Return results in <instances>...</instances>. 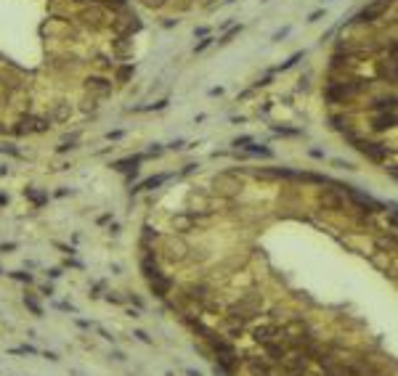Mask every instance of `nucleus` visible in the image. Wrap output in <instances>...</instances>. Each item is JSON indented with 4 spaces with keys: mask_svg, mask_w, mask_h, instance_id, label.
Instances as JSON below:
<instances>
[{
    "mask_svg": "<svg viewBox=\"0 0 398 376\" xmlns=\"http://www.w3.org/2000/svg\"><path fill=\"white\" fill-rule=\"evenodd\" d=\"M249 143H252V138H249V135H242V138H236V140H234V146H236V148H239V146L244 148V146H249Z\"/></svg>",
    "mask_w": 398,
    "mask_h": 376,
    "instance_id": "27",
    "label": "nucleus"
},
{
    "mask_svg": "<svg viewBox=\"0 0 398 376\" xmlns=\"http://www.w3.org/2000/svg\"><path fill=\"white\" fill-rule=\"evenodd\" d=\"M165 180H168V175H157V177H149V180L138 183V185L133 188V194H138V191H152V188H157V185H162Z\"/></svg>",
    "mask_w": 398,
    "mask_h": 376,
    "instance_id": "11",
    "label": "nucleus"
},
{
    "mask_svg": "<svg viewBox=\"0 0 398 376\" xmlns=\"http://www.w3.org/2000/svg\"><path fill=\"white\" fill-rule=\"evenodd\" d=\"M24 305L32 310V315H38V318L43 315V307H40V302H38V299H35V294H24Z\"/></svg>",
    "mask_w": 398,
    "mask_h": 376,
    "instance_id": "16",
    "label": "nucleus"
},
{
    "mask_svg": "<svg viewBox=\"0 0 398 376\" xmlns=\"http://www.w3.org/2000/svg\"><path fill=\"white\" fill-rule=\"evenodd\" d=\"M48 276H51V278H59V276H61V270H59V268H53V270H48Z\"/></svg>",
    "mask_w": 398,
    "mask_h": 376,
    "instance_id": "39",
    "label": "nucleus"
},
{
    "mask_svg": "<svg viewBox=\"0 0 398 376\" xmlns=\"http://www.w3.org/2000/svg\"><path fill=\"white\" fill-rule=\"evenodd\" d=\"M249 148V154H260V156H271V148H266V146H247Z\"/></svg>",
    "mask_w": 398,
    "mask_h": 376,
    "instance_id": "23",
    "label": "nucleus"
},
{
    "mask_svg": "<svg viewBox=\"0 0 398 376\" xmlns=\"http://www.w3.org/2000/svg\"><path fill=\"white\" fill-rule=\"evenodd\" d=\"M186 376H202L199 371H194V368H186Z\"/></svg>",
    "mask_w": 398,
    "mask_h": 376,
    "instance_id": "42",
    "label": "nucleus"
},
{
    "mask_svg": "<svg viewBox=\"0 0 398 376\" xmlns=\"http://www.w3.org/2000/svg\"><path fill=\"white\" fill-rule=\"evenodd\" d=\"M69 117V103H59L56 111H53V119H67Z\"/></svg>",
    "mask_w": 398,
    "mask_h": 376,
    "instance_id": "22",
    "label": "nucleus"
},
{
    "mask_svg": "<svg viewBox=\"0 0 398 376\" xmlns=\"http://www.w3.org/2000/svg\"><path fill=\"white\" fill-rule=\"evenodd\" d=\"M186 297H189V299H194V302H205V299H207V289L202 286V284H199V286H197V284H191V286L186 289Z\"/></svg>",
    "mask_w": 398,
    "mask_h": 376,
    "instance_id": "15",
    "label": "nucleus"
},
{
    "mask_svg": "<svg viewBox=\"0 0 398 376\" xmlns=\"http://www.w3.org/2000/svg\"><path fill=\"white\" fill-rule=\"evenodd\" d=\"M11 249H16V244H0V252H11Z\"/></svg>",
    "mask_w": 398,
    "mask_h": 376,
    "instance_id": "37",
    "label": "nucleus"
},
{
    "mask_svg": "<svg viewBox=\"0 0 398 376\" xmlns=\"http://www.w3.org/2000/svg\"><path fill=\"white\" fill-rule=\"evenodd\" d=\"M274 130H276L279 135H298V133H300V130H290V127H274Z\"/></svg>",
    "mask_w": 398,
    "mask_h": 376,
    "instance_id": "29",
    "label": "nucleus"
},
{
    "mask_svg": "<svg viewBox=\"0 0 398 376\" xmlns=\"http://www.w3.org/2000/svg\"><path fill=\"white\" fill-rule=\"evenodd\" d=\"M321 204L327 207V210H342V199L337 194H332V191H324L321 194Z\"/></svg>",
    "mask_w": 398,
    "mask_h": 376,
    "instance_id": "12",
    "label": "nucleus"
},
{
    "mask_svg": "<svg viewBox=\"0 0 398 376\" xmlns=\"http://www.w3.org/2000/svg\"><path fill=\"white\" fill-rule=\"evenodd\" d=\"M106 138H109V140H117V138H122V130H114V133H109Z\"/></svg>",
    "mask_w": 398,
    "mask_h": 376,
    "instance_id": "36",
    "label": "nucleus"
},
{
    "mask_svg": "<svg viewBox=\"0 0 398 376\" xmlns=\"http://www.w3.org/2000/svg\"><path fill=\"white\" fill-rule=\"evenodd\" d=\"M173 228L181 231V233H189V231L197 228V220H194L191 212H181V215H175V218H173Z\"/></svg>",
    "mask_w": 398,
    "mask_h": 376,
    "instance_id": "7",
    "label": "nucleus"
},
{
    "mask_svg": "<svg viewBox=\"0 0 398 376\" xmlns=\"http://www.w3.org/2000/svg\"><path fill=\"white\" fill-rule=\"evenodd\" d=\"M319 19H321V11H313V14H311V19H308V22H319Z\"/></svg>",
    "mask_w": 398,
    "mask_h": 376,
    "instance_id": "40",
    "label": "nucleus"
},
{
    "mask_svg": "<svg viewBox=\"0 0 398 376\" xmlns=\"http://www.w3.org/2000/svg\"><path fill=\"white\" fill-rule=\"evenodd\" d=\"M24 133H32V117H27L16 125V135H24Z\"/></svg>",
    "mask_w": 398,
    "mask_h": 376,
    "instance_id": "20",
    "label": "nucleus"
},
{
    "mask_svg": "<svg viewBox=\"0 0 398 376\" xmlns=\"http://www.w3.org/2000/svg\"><path fill=\"white\" fill-rule=\"evenodd\" d=\"M0 204H8V196L6 194H0Z\"/></svg>",
    "mask_w": 398,
    "mask_h": 376,
    "instance_id": "44",
    "label": "nucleus"
},
{
    "mask_svg": "<svg viewBox=\"0 0 398 376\" xmlns=\"http://www.w3.org/2000/svg\"><path fill=\"white\" fill-rule=\"evenodd\" d=\"M144 156H130V159H122V162H114V170L117 172H136L138 164H141Z\"/></svg>",
    "mask_w": 398,
    "mask_h": 376,
    "instance_id": "10",
    "label": "nucleus"
},
{
    "mask_svg": "<svg viewBox=\"0 0 398 376\" xmlns=\"http://www.w3.org/2000/svg\"><path fill=\"white\" fill-rule=\"evenodd\" d=\"M350 140L356 143V148L364 156H369L372 162H385V156H387V148L382 146V143H372V140H358L356 135H350Z\"/></svg>",
    "mask_w": 398,
    "mask_h": 376,
    "instance_id": "1",
    "label": "nucleus"
},
{
    "mask_svg": "<svg viewBox=\"0 0 398 376\" xmlns=\"http://www.w3.org/2000/svg\"><path fill=\"white\" fill-rule=\"evenodd\" d=\"M149 286H152V291L160 299H165L170 294V289H173V281L168 278V276H160V278H154V281H149Z\"/></svg>",
    "mask_w": 398,
    "mask_h": 376,
    "instance_id": "8",
    "label": "nucleus"
},
{
    "mask_svg": "<svg viewBox=\"0 0 398 376\" xmlns=\"http://www.w3.org/2000/svg\"><path fill=\"white\" fill-rule=\"evenodd\" d=\"M160 154H162V146H160V143H154V146L149 148V156H160Z\"/></svg>",
    "mask_w": 398,
    "mask_h": 376,
    "instance_id": "33",
    "label": "nucleus"
},
{
    "mask_svg": "<svg viewBox=\"0 0 398 376\" xmlns=\"http://www.w3.org/2000/svg\"><path fill=\"white\" fill-rule=\"evenodd\" d=\"M14 355H35L38 350H35V347H30V344H24V347H16V350H11Z\"/></svg>",
    "mask_w": 398,
    "mask_h": 376,
    "instance_id": "24",
    "label": "nucleus"
},
{
    "mask_svg": "<svg viewBox=\"0 0 398 376\" xmlns=\"http://www.w3.org/2000/svg\"><path fill=\"white\" fill-rule=\"evenodd\" d=\"M85 85H88V90H98V93H109V90H112V85H109L104 77H88Z\"/></svg>",
    "mask_w": 398,
    "mask_h": 376,
    "instance_id": "13",
    "label": "nucleus"
},
{
    "mask_svg": "<svg viewBox=\"0 0 398 376\" xmlns=\"http://www.w3.org/2000/svg\"><path fill=\"white\" fill-rule=\"evenodd\" d=\"M395 127V111H382L379 117H374V130H390Z\"/></svg>",
    "mask_w": 398,
    "mask_h": 376,
    "instance_id": "9",
    "label": "nucleus"
},
{
    "mask_svg": "<svg viewBox=\"0 0 398 376\" xmlns=\"http://www.w3.org/2000/svg\"><path fill=\"white\" fill-rule=\"evenodd\" d=\"M210 45H212V37H205V40H202V43H199V45H197V48H194V51H197V53H202L205 48H210Z\"/></svg>",
    "mask_w": 398,
    "mask_h": 376,
    "instance_id": "28",
    "label": "nucleus"
},
{
    "mask_svg": "<svg viewBox=\"0 0 398 376\" xmlns=\"http://www.w3.org/2000/svg\"><path fill=\"white\" fill-rule=\"evenodd\" d=\"M133 336H138V339H141V342H146V344H152V336L146 334V331H141V328H138V331H136Z\"/></svg>",
    "mask_w": 398,
    "mask_h": 376,
    "instance_id": "31",
    "label": "nucleus"
},
{
    "mask_svg": "<svg viewBox=\"0 0 398 376\" xmlns=\"http://www.w3.org/2000/svg\"><path fill=\"white\" fill-rule=\"evenodd\" d=\"M290 376H311L308 371H295V373H290Z\"/></svg>",
    "mask_w": 398,
    "mask_h": 376,
    "instance_id": "43",
    "label": "nucleus"
},
{
    "mask_svg": "<svg viewBox=\"0 0 398 376\" xmlns=\"http://www.w3.org/2000/svg\"><path fill=\"white\" fill-rule=\"evenodd\" d=\"M332 125H335L337 130H348V127H345V119H342V117H332Z\"/></svg>",
    "mask_w": 398,
    "mask_h": 376,
    "instance_id": "32",
    "label": "nucleus"
},
{
    "mask_svg": "<svg viewBox=\"0 0 398 376\" xmlns=\"http://www.w3.org/2000/svg\"><path fill=\"white\" fill-rule=\"evenodd\" d=\"M266 352H268V358H271L274 363H282L287 355H290V347H287L282 339H276V342H268L266 344Z\"/></svg>",
    "mask_w": 398,
    "mask_h": 376,
    "instance_id": "6",
    "label": "nucleus"
},
{
    "mask_svg": "<svg viewBox=\"0 0 398 376\" xmlns=\"http://www.w3.org/2000/svg\"><path fill=\"white\" fill-rule=\"evenodd\" d=\"M282 365H284V371H287V373L305 371V368H308V355H305V352H298V355H292V358L287 355V358L282 360Z\"/></svg>",
    "mask_w": 398,
    "mask_h": 376,
    "instance_id": "5",
    "label": "nucleus"
},
{
    "mask_svg": "<svg viewBox=\"0 0 398 376\" xmlns=\"http://www.w3.org/2000/svg\"><path fill=\"white\" fill-rule=\"evenodd\" d=\"M43 294H45V297H51V294H53V286H51V284H45V286H43Z\"/></svg>",
    "mask_w": 398,
    "mask_h": 376,
    "instance_id": "38",
    "label": "nucleus"
},
{
    "mask_svg": "<svg viewBox=\"0 0 398 376\" xmlns=\"http://www.w3.org/2000/svg\"><path fill=\"white\" fill-rule=\"evenodd\" d=\"M252 339H255L257 344H268V342L284 339V334H282V326H274V323L255 326V328H252Z\"/></svg>",
    "mask_w": 398,
    "mask_h": 376,
    "instance_id": "2",
    "label": "nucleus"
},
{
    "mask_svg": "<svg viewBox=\"0 0 398 376\" xmlns=\"http://www.w3.org/2000/svg\"><path fill=\"white\" fill-rule=\"evenodd\" d=\"M0 273H3V270H0Z\"/></svg>",
    "mask_w": 398,
    "mask_h": 376,
    "instance_id": "45",
    "label": "nucleus"
},
{
    "mask_svg": "<svg viewBox=\"0 0 398 376\" xmlns=\"http://www.w3.org/2000/svg\"><path fill=\"white\" fill-rule=\"evenodd\" d=\"M144 3L149 6V8H160V6L165 3V0H144Z\"/></svg>",
    "mask_w": 398,
    "mask_h": 376,
    "instance_id": "34",
    "label": "nucleus"
},
{
    "mask_svg": "<svg viewBox=\"0 0 398 376\" xmlns=\"http://www.w3.org/2000/svg\"><path fill=\"white\" fill-rule=\"evenodd\" d=\"M106 299H109V302H114V305H122V302H125V299L119 297V294H114V291H109V294H106Z\"/></svg>",
    "mask_w": 398,
    "mask_h": 376,
    "instance_id": "30",
    "label": "nucleus"
},
{
    "mask_svg": "<svg viewBox=\"0 0 398 376\" xmlns=\"http://www.w3.org/2000/svg\"><path fill=\"white\" fill-rule=\"evenodd\" d=\"M247 368L252 376H271V368H268V363H263V360H247Z\"/></svg>",
    "mask_w": 398,
    "mask_h": 376,
    "instance_id": "14",
    "label": "nucleus"
},
{
    "mask_svg": "<svg viewBox=\"0 0 398 376\" xmlns=\"http://www.w3.org/2000/svg\"><path fill=\"white\" fill-rule=\"evenodd\" d=\"M133 72H136V67H133V64H125V67H119V72H117V80H119V82L130 80V77H133Z\"/></svg>",
    "mask_w": 398,
    "mask_h": 376,
    "instance_id": "19",
    "label": "nucleus"
},
{
    "mask_svg": "<svg viewBox=\"0 0 398 376\" xmlns=\"http://www.w3.org/2000/svg\"><path fill=\"white\" fill-rule=\"evenodd\" d=\"M186 252H189V244L183 241V239L168 241V260L170 262H183V260H186Z\"/></svg>",
    "mask_w": 398,
    "mask_h": 376,
    "instance_id": "4",
    "label": "nucleus"
},
{
    "mask_svg": "<svg viewBox=\"0 0 398 376\" xmlns=\"http://www.w3.org/2000/svg\"><path fill=\"white\" fill-rule=\"evenodd\" d=\"M51 127V119H43V117H32V133H45Z\"/></svg>",
    "mask_w": 398,
    "mask_h": 376,
    "instance_id": "18",
    "label": "nucleus"
},
{
    "mask_svg": "<svg viewBox=\"0 0 398 376\" xmlns=\"http://www.w3.org/2000/svg\"><path fill=\"white\" fill-rule=\"evenodd\" d=\"M300 59H303V53H295V56H292V59H290V61H284V64H282V67H279V69H290V67H292V64H298Z\"/></svg>",
    "mask_w": 398,
    "mask_h": 376,
    "instance_id": "25",
    "label": "nucleus"
},
{
    "mask_svg": "<svg viewBox=\"0 0 398 376\" xmlns=\"http://www.w3.org/2000/svg\"><path fill=\"white\" fill-rule=\"evenodd\" d=\"M335 167H340V170H356L353 162H342V159H335Z\"/></svg>",
    "mask_w": 398,
    "mask_h": 376,
    "instance_id": "26",
    "label": "nucleus"
},
{
    "mask_svg": "<svg viewBox=\"0 0 398 376\" xmlns=\"http://www.w3.org/2000/svg\"><path fill=\"white\" fill-rule=\"evenodd\" d=\"M311 156H316V159H324V151H319V148H313V151H311Z\"/></svg>",
    "mask_w": 398,
    "mask_h": 376,
    "instance_id": "41",
    "label": "nucleus"
},
{
    "mask_svg": "<svg viewBox=\"0 0 398 376\" xmlns=\"http://www.w3.org/2000/svg\"><path fill=\"white\" fill-rule=\"evenodd\" d=\"M287 35H290V27H284L282 32H276V35H274V40H282V37H287Z\"/></svg>",
    "mask_w": 398,
    "mask_h": 376,
    "instance_id": "35",
    "label": "nucleus"
},
{
    "mask_svg": "<svg viewBox=\"0 0 398 376\" xmlns=\"http://www.w3.org/2000/svg\"><path fill=\"white\" fill-rule=\"evenodd\" d=\"M387 11V6L385 3H379V0H374V3H369L364 11H358L356 14V22H374V19H379Z\"/></svg>",
    "mask_w": 398,
    "mask_h": 376,
    "instance_id": "3",
    "label": "nucleus"
},
{
    "mask_svg": "<svg viewBox=\"0 0 398 376\" xmlns=\"http://www.w3.org/2000/svg\"><path fill=\"white\" fill-rule=\"evenodd\" d=\"M11 278H14V281H22V284H32V281H35L32 273H24V270H14Z\"/></svg>",
    "mask_w": 398,
    "mask_h": 376,
    "instance_id": "21",
    "label": "nucleus"
},
{
    "mask_svg": "<svg viewBox=\"0 0 398 376\" xmlns=\"http://www.w3.org/2000/svg\"><path fill=\"white\" fill-rule=\"evenodd\" d=\"M24 196H27V199H32V202L38 204V207L48 202V196H45V194H40V191H35V188H24Z\"/></svg>",
    "mask_w": 398,
    "mask_h": 376,
    "instance_id": "17",
    "label": "nucleus"
}]
</instances>
